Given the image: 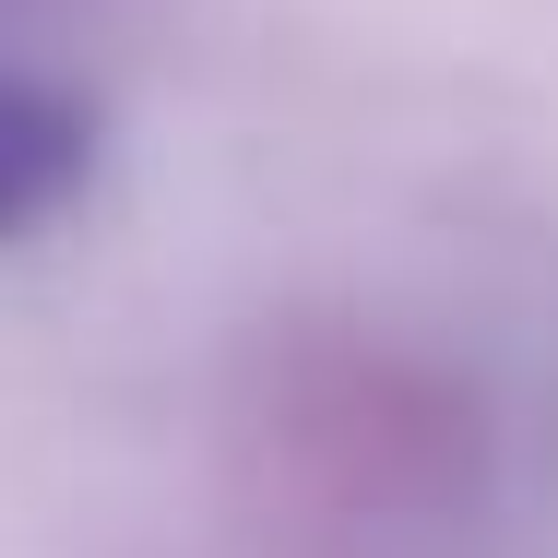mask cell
<instances>
[{
  "label": "cell",
  "instance_id": "6da1fadb",
  "mask_svg": "<svg viewBox=\"0 0 558 558\" xmlns=\"http://www.w3.org/2000/svg\"><path fill=\"white\" fill-rule=\"evenodd\" d=\"M84 179H96V108L72 84H48V72L0 60V238L48 226Z\"/></svg>",
  "mask_w": 558,
  "mask_h": 558
}]
</instances>
